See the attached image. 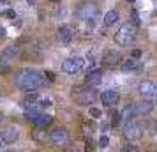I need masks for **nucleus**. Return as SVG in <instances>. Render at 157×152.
Here are the masks:
<instances>
[{
  "label": "nucleus",
  "mask_w": 157,
  "mask_h": 152,
  "mask_svg": "<svg viewBox=\"0 0 157 152\" xmlns=\"http://www.w3.org/2000/svg\"><path fill=\"white\" fill-rule=\"evenodd\" d=\"M16 85L23 92H36L37 88L46 85V81H44L43 74H39L34 69H23L16 76Z\"/></svg>",
  "instance_id": "f257e3e1"
},
{
  "label": "nucleus",
  "mask_w": 157,
  "mask_h": 152,
  "mask_svg": "<svg viewBox=\"0 0 157 152\" xmlns=\"http://www.w3.org/2000/svg\"><path fill=\"white\" fill-rule=\"evenodd\" d=\"M136 36H138V25H134V23H125L115 34V41H117V44H120V46H129L136 39Z\"/></svg>",
  "instance_id": "f03ea898"
},
{
  "label": "nucleus",
  "mask_w": 157,
  "mask_h": 152,
  "mask_svg": "<svg viewBox=\"0 0 157 152\" xmlns=\"http://www.w3.org/2000/svg\"><path fill=\"white\" fill-rule=\"evenodd\" d=\"M76 16L81 21L88 23V25H94L95 18L99 16V7L94 2H81L78 6V9H76Z\"/></svg>",
  "instance_id": "7ed1b4c3"
},
{
  "label": "nucleus",
  "mask_w": 157,
  "mask_h": 152,
  "mask_svg": "<svg viewBox=\"0 0 157 152\" xmlns=\"http://www.w3.org/2000/svg\"><path fill=\"white\" fill-rule=\"evenodd\" d=\"M72 101L76 103L78 106H90L92 103H95L97 94L94 92L92 88H83V87H74L71 92Z\"/></svg>",
  "instance_id": "20e7f679"
},
{
  "label": "nucleus",
  "mask_w": 157,
  "mask_h": 152,
  "mask_svg": "<svg viewBox=\"0 0 157 152\" xmlns=\"http://www.w3.org/2000/svg\"><path fill=\"white\" fill-rule=\"evenodd\" d=\"M143 134H145V124L136 120L134 117L125 120V126H124V136L131 140V142H136V140H141Z\"/></svg>",
  "instance_id": "39448f33"
},
{
  "label": "nucleus",
  "mask_w": 157,
  "mask_h": 152,
  "mask_svg": "<svg viewBox=\"0 0 157 152\" xmlns=\"http://www.w3.org/2000/svg\"><path fill=\"white\" fill-rule=\"evenodd\" d=\"M85 65H86V62H85L83 57H69L62 62V71H64L65 74H76V72H79Z\"/></svg>",
  "instance_id": "423d86ee"
},
{
  "label": "nucleus",
  "mask_w": 157,
  "mask_h": 152,
  "mask_svg": "<svg viewBox=\"0 0 157 152\" xmlns=\"http://www.w3.org/2000/svg\"><path fill=\"white\" fill-rule=\"evenodd\" d=\"M48 142L51 145H57V147H64L69 142V134H67V131L64 127H57V129L48 133Z\"/></svg>",
  "instance_id": "0eeeda50"
},
{
  "label": "nucleus",
  "mask_w": 157,
  "mask_h": 152,
  "mask_svg": "<svg viewBox=\"0 0 157 152\" xmlns=\"http://www.w3.org/2000/svg\"><path fill=\"white\" fill-rule=\"evenodd\" d=\"M138 92L141 95H145V97L154 99V97H157V83H154V81H141L140 87H138Z\"/></svg>",
  "instance_id": "6e6552de"
},
{
  "label": "nucleus",
  "mask_w": 157,
  "mask_h": 152,
  "mask_svg": "<svg viewBox=\"0 0 157 152\" xmlns=\"http://www.w3.org/2000/svg\"><path fill=\"white\" fill-rule=\"evenodd\" d=\"M72 37H74V34H72V29L69 25H60L57 29V39L62 44H69L72 41Z\"/></svg>",
  "instance_id": "1a4fd4ad"
},
{
  "label": "nucleus",
  "mask_w": 157,
  "mask_h": 152,
  "mask_svg": "<svg viewBox=\"0 0 157 152\" xmlns=\"http://www.w3.org/2000/svg\"><path fill=\"white\" fill-rule=\"evenodd\" d=\"M101 101H102L104 106H117L118 101H120V95H118V92H115V90H104L101 94Z\"/></svg>",
  "instance_id": "9d476101"
},
{
  "label": "nucleus",
  "mask_w": 157,
  "mask_h": 152,
  "mask_svg": "<svg viewBox=\"0 0 157 152\" xmlns=\"http://www.w3.org/2000/svg\"><path fill=\"white\" fill-rule=\"evenodd\" d=\"M0 136H2V140L6 143H14L16 140H18V136H20V133H18V127L9 126V127H4V129L0 131Z\"/></svg>",
  "instance_id": "9b49d317"
},
{
  "label": "nucleus",
  "mask_w": 157,
  "mask_h": 152,
  "mask_svg": "<svg viewBox=\"0 0 157 152\" xmlns=\"http://www.w3.org/2000/svg\"><path fill=\"white\" fill-rule=\"evenodd\" d=\"M120 69L124 72H132V71H138V69H141V60L136 57H131L127 60H124L120 64Z\"/></svg>",
  "instance_id": "f8f14e48"
},
{
  "label": "nucleus",
  "mask_w": 157,
  "mask_h": 152,
  "mask_svg": "<svg viewBox=\"0 0 157 152\" xmlns=\"http://www.w3.org/2000/svg\"><path fill=\"white\" fill-rule=\"evenodd\" d=\"M101 81H102V72H101V69H92V71L85 76L86 87H97Z\"/></svg>",
  "instance_id": "ddd939ff"
},
{
  "label": "nucleus",
  "mask_w": 157,
  "mask_h": 152,
  "mask_svg": "<svg viewBox=\"0 0 157 152\" xmlns=\"http://www.w3.org/2000/svg\"><path fill=\"white\" fill-rule=\"evenodd\" d=\"M120 60H122V55L117 50H108L106 53H104V57H102V64L117 65V64H120Z\"/></svg>",
  "instance_id": "4468645a"
},
{
  "label": "nucleus",
  "mask_w": 157,
  "mask_h": 152,
  "mask_svg": "<svg viewBox=\"0 0 157 152\" xmlns=\"http://www.w3.org/2000/svg\"><path fill=\"white\" fill-rule=\"evenodd\" d=\"M132 108H134V113L136 117L140 115H148L150 111H152V103H147V101H140V103H134L132 104Z\"/></svg>",
  "instance_id": "2eb2a0df"
},
{
  "label": "nucleus",
  "mask_w": 157,
  "mask_h": 152,
  "mask_svg": "<svg viewBox=\"0 0 157 152\" xmlns=\"http://www.w3.org/2000/svg\"><path fill=\"white\" fill-rule=\"evenodd\" d=\"M32 122L36 124V127H43V129H46V127H50V126H51L53 119H51L48 113H43V111H41V113H39V115L32 120Z\"/></svg>",
  "instance_id": "dca6fc26"
},
{
  "label": "nucleus",
  "mask_w": 157,
  "mask_h": 152,
  "mask_svg": "<svg viewBox=\"0 0 157 152\" xmlns=\"http://www.w3.org/2000/svg\"><path fill=\"white\" fill-rule=\"evenodd\" d=\"M4 58H7V60H13V58L20 57L21 55V50H20V46H7V48H4L2 50V53H0Z\"/></svg>",
  "instance_id": "f3484780"
},
{
  "label": "nucleus",
  "mask_w": 157,
  "mask_h": 152,
  "mask_svg": "<svg viewBox=\"0 0 157 152\" xmlns=\"http://www.w3.org/2000/svg\"><path fill=\"white\" fill-rule=\"evenodd\" d=\"M32 138L36 140L37 143H44V142H48V133L43 127H36V129L32 131Z\"/></svg>",
  "instance_id": "a211bd4d"
},
{
  "label": "nucleus",
  "mask_w": 157,
  "mask_h": 152,
  "mask_svg": "<svg viewBox=\"0 0 157 152\" xmlns=\"http://www.w3.org/2000/svg\"><path fill=\"white\" fill-rule=\"evenodd\" d=\"M117 21H118V13H117V11H108L106 16H104V25H106V27H111V25H115Z\"/></svg>",
  "instance_id": "6ab92c4d"
},
{
  "label": "nucleus",
  "mask_w": 157,
  "mask_h": 152,
  "mask_svg": "<svg viewBox=\"0 0 157 152\" xmlns=\"http://www.w3.org/2000/svg\"><path fill=\"white\" fill-rule=\"evenodd\" d=\"M41 113V110L37 108V106H27V110H25V119H29V120H34L37 115Z\"/></svg>",
  "instance_id": "aec40b11"
},
{
  "label": "nucleus",
  "mask_w": 157,
  "mask_h": 152,
  "mask_svg": "<svg viewBox=\"0 0 157 152\" xmlns=\"http://www.w3.org/2000/svg\"><path fill=\"white\" fill-rule=\"evenodd\" d=\"M132 117H136L134 113V108H132V104L131 106H125V108L122 110V113H120V119L125 122V120H129V119H132Z\"/></svg>",
  "instance_id": "412c9836"
},
{
  "label": "nucleus",
  "mask_w": 157,
  "mask_h": 152,
  "mask_svg": "<svg viewBox=\"0 0 157 152\" xmlns=\"http://www.w3.org/2000/svg\"><path fill=\"white\" fill-rule=\"evenodd\" d=\"M9 71H11V64L7 62V58L0 55V74H7Z\"/></svg>",
  "instance_id": "4be33fe9"
},
{
  "label": "nucleus",
  "mask_w": 157,
  "mask_h": 152,
  "mask_svg": "<svg viewBox=\"0 0 157 152\" xmlns=\"http://www.w3.org/2000/svg\"><path fill=\"white\" fill-rule=\"evenodd\" d=\"M34 101H37V94L36 92H27V95H25V99H23V103L29 106V104H32Z\"/></svg>",
  "instance_id": "5701e85b"
},
{
  "label": "nucleus",
  "mask_w": 157,
  "mask_h": 152,
  "mask_svg": "<svg viewBox=\"0 0 157 152\" xmlns=\"http://www.w3.org/2000/svg\"><path fill=\"white\" fill-rule=\"evenodd\" d=\"M88 113H90V117H92V119H101V117H102V111H101L99 108H95V106H90Z\"/></svg>",
  "instance_id": "b1692460"
},
{
  "label": "nucleus",
  "mask_w": 157,
  "mask_h": 152,
  "mask_svg": "<svg viewBox=\"0 0 157 152\" xmlns=\"http://www.w3.org/2000/svg\"><path fill=\"white\" fill-rule=\"evenodd\" d=\"M9 9H11V7H9V2H6V0H0V16H4Z\"/></svg>",
  "instance_id": "393cba45"
},
{
  "label": "nucleus",
  "mask_w": 157,
  "mask_h": 152,
  "mask_svg": "<svg viewBox=\"0 0 157 152\" xmlns=\"http://www.w3.org/2000/svg\"><path fill=\"white\" fill-rule=\"evenodd\" d=\"M108 145H109V138H108L106 134H102V136L99 138V147H102V149H106Z\"/></svg>",
  "instance_id": "a878e982"
},
{
  "label": "nucleus",
  "mask_w": 157,
  "mask_h": 152,
  "mask_svg": "<svg viewBox=\"0 0 157 152\" xmlns=\"http://www.w3.org/2000/svg\"><path fill=\"white\" fill-rule=\"evenodd\" d=\"M44 78H46L48 81H55L57 76H55V72H51V71H44Z\"/></svg>",
  "instance_id": "bb28decb"
},
{
  "label": "nucleus",
  "mask_w": 157,
  "mask_h": 152,
  "mask_svg": "<svg viewBox=\"0 0 157 152\" xmlns=\"http://www.w3.org/2000/svg\"><path fill=\"white\" fill-rule=\"evenodd\" d=\"M4 16H6V18H9V20H14V18H16V13H14V9H9V11H7V13H6Z\"/></svg>",
  "instance_id": "cd10ccee"
},
{
  "label": "nucleus",
  "mask_w": 157,
  "mask_h": 152,
  "mask_svg": "<svg viewBox=\"0 0 157 152\" xmlns=\"http://www.w3.org/2000/svg\"><path fill=\"white\" fill-rule=\"evenodd\" d=\"M132 23L138 25V27L141 25V21H140V18H138V13H136V11H132Z\"/></svg>",
  "instance_id": "c85d7f7f"
},
{
  "label": "nucleus",
  "mask_w": 157,
  "mask_h": 152,
  "mask_svg": "<svg viewBox=\"0 0 157 152\" xmlns=\"http://www.w3.org/2000/svg\"><path fill=\"white\" fill-rule=\"evenodd\" d=\"M132 57L141 58V50H132Z\"/></svg>",
  "instance_id": "c756f323"
},
{
  "label": "nucleus",
  "mask_w": 157,
  "mask_h": 152,
  "mask_svg": "<svg viewBox=\"0 0 157 152\" xmlns=\"http://www.w3.org/2000/svg\"><path fill=\"white\" fill-rule=\"evenodd\" d=\"M2 37H6V29L0 25V39H2Z\"/></svg>",
  "instance_id": "7c9ffc66"
},
{
  "label": "nucleus",
  "mask_w": 157,
  "mask_h": 152,
  "mask_svg": "<svg viewBox=\"0 0 157 152\" xmlns=\"http://www.w3.org/2000/svg\"><path fill=\"white\" fill-rule=\"evenodd\" d=\"M124 150H138L136 147H131V145H127V147H124Z\"/></svg>",
  "instance_id": "2f4dec72"
},
{
  "label": "nucleus",
  "mask_w": 157,
  "mask_h": 152,
  "mask_svg": "<svg viewBox=\"0 0 157 152\" xmlns=\"http://www.w3.org/2000/svg\"><path fill=\"white\" fill-rule=\"evenodd\" d=\"M4 145H6V142H4V140H2V136H0V150H2V149H4Z\"/></svg>",
  "instance_id": "473e14b6"
},
{
  "label": "nucleus",
  "mask_w": 157,
  "mask_h": 152,
  "mask_svg": "<svg viewBox=\"0 0 157 152\" xmlns=\"http://www.w3.org/2000/svg\"><path fill=\"white\" fill-rule=\"evenodd\" d=\"M127 2H136V0H127Z\"/></svg>",
  "instance_id": "72a5a7b5"
},
{
  "label": "nucleus",
  "mask_w": 157,
  "mask_h": 152,
  "mask_svg": "<svg viewBox=\"0 0 157 152\" xmlns=\"http://www.w3.org/2000/svg\"><path fill=\"white\" fill-rule=\"evenodd\" d=\"M51 2H58V0H51Z\"/></svg>",
  "instance_id": "f704fd0d"
}]
</instances>
